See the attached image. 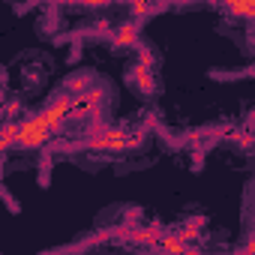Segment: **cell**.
<instances>
[{"mask_svg":"<svg viewBox=\"0 0 255 255\" xmlns=\"http://www.w3.org/2000/svg\"><path fill=\"white\" fill-rule=\"evenodd\" d=\"M129 144H132V135L123 132V129H105V132H99L90 141L93 150H108V153H120V150H126Z\"/></svg>","mask_w":255,"mask_h":255,"instance_id":"1","label":"cell"},{"mask_svg":"<svg viewBox=\"0 0 255 255\" xmlns=\"http://www.w3.org/2000/svg\"><path fill=\"white\" fill-rule=\"evenodd\" d=\"M222 6H225L231 15H237V18L255 21V0H222Z\"/></svg>","mask_w":255,"mask_h":255,"instance_id":"2","label":"cell"},{"mask_svg":"<svg viewBox=\"0 0 255 255\" xmlns=\"http://www.w3.org/2000/svg\"><path fill=\"white\" fill-rule=\"evenodd\" d=\"M48 3H78V6H105L114 0H48Z\"/></svg>","mask_w":255,"mask_h":255,"instance_id":"3","label":"cell"}]
</instances>
